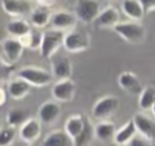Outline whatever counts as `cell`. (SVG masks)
Listing matches in <instances>:
<instances>
[{
  "mask_svg": "<svg viewBox=\"0 0 155 146\" xmlns=\"http://www.w3.org/2000/svg\"><path fill=\"white\" fill-rule=\"evenodd\" d=\"M113 29L124 41L132 45H139L147 37L145 27L137 21L130 19L127 22H119Z\"/></svg>",
  "mask_w": 155,
  "mask_h": 146,
  "instance_id": "6da1fadb",
  "label": "cell"
},
{
  "mask_svg": "<svg viewBox=\"0 0 155 146\" xmlns=\"http://www.w3.org/2000/svg\"><path fill=\"white\" fill-rule=\"evenodd\" d=\"M65 31L59 29H48L42 33V41L40 46V56L45 59H51L57 51L63 46V39H64Z\"/></svg>",
  "mask_w": 155,
  "mask_h": 146,
  "instance_id": "7a4b0ae2",
  "label": "cell"
},
{
  "mask_svg": "<svg viewBox=\"0 0 155 146\" xmlns=\"http://www.w3.org/2000/svg\"><path fill=\"white\" fill-rule=\"evenodd\" d=\"M17 76L27 81L31 87H46L52 82V74L39 66H24L17 71Z\"/></svg>",
  "mask_w": 155,
  "mask_h": 146,
  "instance_id": "3957f363",
  "label": "cell"
},
{
  "mask_svg": "<svg viewBox=\"0 0 155 146\" xmlns=\"http://www.w3.org/2000/svg\"><path fill=\"white\" fill-rule=\"evenodd\" d=\"M91 41H90V35L87 33L76 30L75 28L65 31L64 39H63V47L65 51L70 53H80L90 48Z\"/></svg>",
  "mask_w": 155,
  "mask_h": 146,
  "instance_id": "277c9868",
  "label": "cell"
},
{
  "mask_svg": "<svg viewBox=\"0 0 155 146\" xmlns=\"http://www.w3.org/2000/svg\"><path fill=\"white\" fill-rule=\"evenodd\" d=\"M101 10V2L98 0H76L74 13L78 21L84 24H90L94 22Z\"/></svg>",
  "mask_w": 155,
  "mask_h": 146,
  "instance_id": "5b68a950",
  "label": "cell"
},
{
  "mask_svg": "<svg viewBox=\"0 0 155 146\" xmlns=\"http://www.w3.org/2000/svg\"><path fill=\"white\" fill-rule=\"evenodd\" d=\"M119 99L114 95H104L98 99L92 107V115L94 118L103 121L111 117L119 109Z\"/></svg>",
  "mask_w": 155,
  "mask_h": 146,
  "instance_id": "8992f818",
  "label": "cell"
},
{
  "mask_svg": "<svg viewBox=\"0 0 155 146\" xmlns=\"http://www.w3.org/2000/svg\"><path fill=\"white\" fill-rule=\"evenodd\" d=\"M75 92H76V87H75V83L71 81V78L58 80L51 89V94L53 99L59 103L71 101L74 99Z\"/></svg>",
  "mask_w": 155,
  "mask_h": 146,
  "instance_id": "52a82bcc",
  "label": "cell"
},
{
  "mask_svg": "<svg viewBox=\"0 0 155 146\" xmlns=\"http://www.w3.org/2000/svg\"><path fill=\"white\" fill-rule=\"evenodd\" d=\"M41 122L39 118H28L19 127V138L24 144L35 142L41 135Z\"/></svg>",
  "mask_w": 155,
  "mask_h": 146,
  "instance_id": "ba28073f",
  "label": "cell"
},
{
  "mask_svg": "<svg viewBox=\"0 0 155 146\" xmlns=\"http://www.w3.org/2000/svg\"><path fill=\"white\" fill-rule=\"evenodd\" d=\"M76 23H78V18L75 13L63 11V10L57 11L53 14H51V19H50V24L52 28L59 29L63 31H69L74 29Z\"/></svg>",
  "mask_w": 155,
  "mask_h": 146,
  "instance_id": "9c48e42d",
  "label": "cell"
},
{
  "mask_svg": "<svg viewBox=\"0 0 155 146\" xmlns=\"http://www.w3.org/2000/svg\"><path fill=\"white\" fill-rule=\"evenodd\" d=\"M23 51H24V46L22 45L21 40L17 37L11 36L2 41V52L5 59L11 64H16L21 59Z\"/></svg>",
  "mask_w": 155,
  "mask_h": 146,
  "instance_id": "30bf717a",
  "label": "cell"
},
{
  "mask_svg": "<svg viewBox=\"0 0 155 146\" xmlns=\"http://www.w3.org/2000/svg\"><path fill=\"white\" fill-rule=\"evenodd\" d=\"M61 116V106L54 100H47L42 103L38 110V118L44 124L54 123Z\"/></svg>",
  "mask_w": 155,
  "mask_h": 146,
  "instance_id": "8fae6325",
  "label": "cell"
},
{
  "mask_svg": "<svg viewBox=\"0 0 155 146\" xmlns=\"http://www.w3.org/2000/svg\"><path fill=\"white\" fill-rule=\"evenodd\" d=\"M117 83L120 88L130 94L139 95L143 89V86L138 78V76L132 71H124L117 77Z\"/></svg>",
  "mask_w": 155,
  "mask_h": 146,
  "instance_id": "7c38bea8",
  "label": "cell"
},
{
  "mask_svg": "<svg viewBox=\"0 0 155 146\" xmlns=\"http://www.w3.org/2000/svg\"><path fill=\"white\" fill-rule=\"evenodd\" d=\"M133 122L137 128L138 134L143 135L149 140H155V121L148 117L145 113L137 112L133 116Z\"/></svg>",
  "mask_w": 155,
  "mask_h": 146,
  "instance_id": "4fadbf2b",
  "label": "cell"
},
{
  "mask_svg": "<svg viewBox=\"0 0 155 146\" xmlns=\"http://www.w3.org/2000/svg\"><path fill=\"white\" fill-rule=\"evenodd\" d=\"M119 22H120V13L117 8H115L114 6H107L101 10L99 14L97 16L93 23L96 24L97 28L107 29V28H114Z\"/></svg>",
  "mask_w": 155,
  "mask_h": 146,
  "instance_id": "5bb4252c",
  "label": "cell"
},
{
  "mask_svg": "<svg viewBox=\"0 0 155 146\" xmlns=\"http://www.w3.org/2000/svg\"><path fill=\"white\" fill-rule=\"evenodd\" d=\"M51 74L57 81L64 80V78H70L71 74H73L71 62L67 57H63V56L53 58L52 63H51Z\"/></svg>",
  "mask_w": 155,
  "mask_h": 146,
  "instance_id": "9a60e30c",
  "label": "cell"
},
{
  "mask_svg": "<svg viewBox=\"0 0 155 146\" xmlns=\"http://www.w3.org/2000/svg\"><path fill=\"white\" fill-rule=\"evenodd\" d=\"M2 10L13 17H21L31 12L29 0H1Z\"/></svg>",
  "mask_w": 155,
  "mask_h": 146,
  "instance_id": "2e32d148",
  "label": "cell"
},
{
  "mask_svg": "<svg viewBox=\"0 0 155 146\" xmlns=\"http://www.w3.org/2000/svg\"><path fill=\"white\" fill-rule=\"evenodd\" d=\"M30 88L31 86L24 81L21 77H16L13 80H11L7 84V94L13 99V100H21L23 98H25L29 93H30Z\"/></svg>",
  "mask_w": 155,
  "mask_h": 146,
  "instance_id": "e0dca14e",
  "label": "cell"
},
{
  "mask_svg": "<svg viewBox=\"0 0 155 146\" xmlns=\"http://www.w3.org/2000/svg\"><path fill=\"white\" fill-rule=\"evenodd\" d=\"M121 10H122L124 14L131 21L140 22L145 14L139 0H122Z\"/></svg>",
  "mask_w": 155,
  "mask_h": 146,
  "instance_id": "ac0fdd59",
  "label": "cell"
},
{
  "mask_svg": "<svg viewBox=\"0 0 155 146\" xmlns=\"http://www.w3.org/2000/svg\"><path fill=\"white\" fill-rule=\"evenodd\" d=\"M86 117L82 116L81 113H74L69 116L64 123V132L70 136L71 140H74L82 130L84 124H85Z\"/></svg>",
  "mask_w": 155,
  "mask_h": 146,
  "instance_id": "d6986e66",
  "label": "cell"
},
{
  "mask_svg": "<svg viewBox=\"0 0 155 146\" xmlns=\"http://www.w3.org/2000/svg\"><path fill=\"white\" fill-rule=\"evenodd\" d=\"M137 134H138V132L134 125V122H133V119H130L120 129L116 130V133L114 135V142L121 144V145H127Z\"/></svg>",
  "mask_w": 155,
  "mask_h": 146,
  "instance_id": "ffe728a7",
  "label": "cell"
},
{
  "mask_svg": "<svg viewBox=\"0 0 155 146\" xmlns=\"http://www.w3.org/2000/svg\"><path fill=\"white\" fill-rule=\"evenodd\" d=\"M42 146H73V140L64 130H53L44 139Z\"/></svg>",
  "mask_w": 155,
  "mask_h": 146,
  "instance_id": "44dd1931",
  "label": "cell"
},
{
  "mask_svg": "<svg viewBox=\"0 0 155 146\" xmlns=\"http://www.w3.org/2000/svg\"><path fill=\"white\" fill-rule=\"evenodd\" d=\"M94 138V125L91 123L88 118H86L81 133L73 140V146H90Z\"/></svg>",
  "mask_w": 155,
  "mask_h": 146,
  "instance_id": "7402d4cb",
  "label": "cell"
},
{
  "mask_svg": "<svg viewBox=\"0 0 155 146\" xmlns=\"http://www.w3.org/2000/svg\"><path fill=\"white\" fill-rule=\"evenodd\" d=\"M6 31L12 37L19 39V37L29 34L31 31V29H30V25H29V23L27 21L21 19V18H16V19L10 21L6 24Z\"/></svg>",
  "mask_w": 155,
  "mask_h": 146,
  "instance_id": "603a6c76",
  "label": "cell"
},
{
  "mask_svg": "<svg viewBox=\"0 0 155 146\" xmlns=\"http://www.w3.org/2000/svg\"><path fill=\"white\" fill-rule=\"evenodd\" d=\"M116 133V129H115V125L114 123H111L110 121L108 119H103L97 125H94V134H96V138L101 141H110V140H114V135Z\"/></svg>",
  "mask_w": 155,
  "mask_h": 146,
  "instance_id": "cb8c5ba5",
  "label": "cell"
},
{
  "mask_svg": "<svg viewBox=\"0 0 155 146\" xmlns=\"http://www.w3.org/2000/svg\"><path fill=\"white\" fill-rule=\"evenodd\" d=\"M50 19H51V13L45 6L34 8L30 12V22L36 28L46 27L50 23Z\"/></svg>",
  "mask_w": 155,
  "mask_h": 146,
  "instance_id": "d4e9b609",
  "label": "cell"
},
{
  "mask_svg": "<svg viewBox=\"0 0 155 146\" xmlns=\"http://www.w3.org/2000/svg\"><path fill=\"white\" fill-rule=\"evenodd\" d=\"M138 105L143 111H150L155 103V88L153 86L143 87L142 92L138 95Z\"/></svg>",
  "mask_w": 155,
  "mask_h": 146,
  "instance_id": "484cf974",
  "label": "cell"
},
{
  "mask_svg": "<svg viewBox=\"0 0 155 146\" xmlns=\"http://www.w3.org/2000/svg\"><path fill=\"white\" fill-rule=\"evenodd\" d=\"M28 118V112L22 109H10L6 113V123L13 128L21 127Z\"/></svg>",
  "mask_w": 155,
  "mask_h": 146,
  "instance_id": "4316f807",
  "label": "cell"
},
{
  "mask_svg": "<svg viewBox=\"0 0 155 146\" xmlns=\"http://www.w3.org/2000/svg\"><path fill=\"white\" fill-rule=\"evenodd\" d=\"M24 48L29 49H40L41 41H42V33L41 31H30L29 34L19 37Z\"/></svg>",
  "mask_w": 155,
  "mask_h": 146,
  "instance_id": "83f0119b",
  "label": "cell"
},
{
  "mask_svg": "<svg viewBox=\"0 0 155 146\" xmlns=\"http://www.w3.org/2000/svg\"><path fill=\"white\" fill-rule=\"evenodd\" d=\"M16 136V128L13 127H5L0 128V146H11L15 141Z\"/></svg>",
  "mask_w": 155,
  "mask_h": 146,
  "instance_id": "f1b7e54d",
  "label": "cell"
},
{
  "mask_svg": "<svg viewBox=\"0 0 155 146\" xmlns=\"http://www.w3.org/2000/svg\"><path fill=\"white\" fill-rule=\"evenodd\" d=\"M13 70H15V64L8 63L7 60L0 57V82L7 80L13 72Z\"/></svg>",
  "mask_w": 155,
  "mask_h": 146,
  "instance_id": "f546056e",
  "label": "cell"
},
{
  "mask_svg": "<svg viewBox=\"0 0 155 146\" xmlns=\"http://www.w3.org/2000/svg\"><path fill=\"white\" fill-rule=\"evenodd\" d=\"M127 146H153V144H151V140L144 138V136L140 135V134H137V135L127 144Z\"/></svg>",
  "mask_w": 155,
  "mask_h": 146,
  "instance_id": "4dcf8cb0",
  "label": "cell"
},
{
  "mask_svg": "<svg viewBox=\"0 0 155 146\" xmlns=\"http://www.w3.org/2000/svg\"><path fill=\"white\" fill-rule=\"evenodd\" d=\"M145 13H150L155 10V0H139Z\"/></svg>",
  "mask_w": 155,
  "mask_h": 146,
  "instance_id": "1f68e13d",
  "label": "cell"
},
{
  "mask_svg": "<svg viewBox=\"0 0 155 146\" xmlns=\"http://www.w3.org/2000/svg\"><path fill=\"white\" fill-rule=\"evenodd\" d=\"M6 99H7V94H6L5 89L0 87V106H2L6 103Z\"/></svg>",
  "mask_w": 155,
  "mask_h": 146,
  "instance_id": "d6a6232c",
  "label": "cell"
},
{
  "mask_svg": "<svg viewBox=\"0 0 155 146\" xmlns=\"http://www.w3.org/2000/svg\"><path fill=\"white\" fill-rule=\"evenodd\" d=\"M29 1H33V2H38V4H40V5H42V6H48V5H51V4H53V1L52 0H29Z\"/></svg>",
  "mask_w": 155,
  "mask_h": 146,
  "instance_id": "836d02e7",
  "label": "cell"
},
{
  "mask_svg": "<svg viewBox=\"0 0 155 146\" xmlns=\"http://www.w3.org/2000/svg\"><path fill=\"white\" fill-rule=\"evenodd\" d=\"M109 146H127V145H121V144H116V142H113V144H110Z\"/></svg>",
  "mask_w": 155,
  "mask_h": 146,
  "instance_id": "e575fe53",
  "label": "cell"
},
{
  "mask_svg": "<svg viewBox=\"0 0 155 146\" xmlns=\"http://www.w3.org/2000/svg\"><path fill=\"white\" fill-rule=\"evenodd\" d=\"M5 39H4V34H2V31H0V42H2Z\"/></svg>",
  "mask_w": 155,
  "mask_h": 146,
  "instance_id": "d590c367",
  "label": "cell"
},
{
  "mask_svg": "<svg viewBox=\"0 0 155 146\" xmlns=\"http://www.w3.org/2000/svg\"><path fill=\"white\" fill-rule=\"evenodd\" d=\"M151 112H153V115H154V117H155V103H154V105H153V107H151V110H150Z\"/></svg>",
  "mask_w": 155,
  "mask_h": 146,
  "instance_id": "8d00e7d4",
  "label": "cell"
},
{
  "mask_svg": "<svg viewBox=\"0 0 155 146\" xmlns=\"http://www.w3.org/2000/svg\"><path fill=\"white\" fill-rule=\"evenodd\" d=\"M1 124H2V119H1V116H0V128H1V127H2V125H1Z\"/></svg>",
  "mask_w": 155,
  "mask_h": 146,
  "instance_id": "74e56055",
  "label": "cell"
},
{
  "mask_svg": "<svg viewBox=\"0 0 155 146\" xmlns=\"http://www.w3.org/2000/svg\"><path fill=\"white\" fill-rule=\"evenodd\" d=\"M21 146H29V144H25V145H21Z\"/></svg>",
  "mask_w": 155,
  "mask_h": 146,
  "instance_id": "f35d334b",
  "label": "cell"
},
{
  "mask_svg": "<svg viewBox=\"0 0 155 146\" xmlns=\"http://www.w3.org/2000/svg\"><path fill=\"white\" fill-rule=\"evenodd\" d=\"M108 1H115V0H108Z\"/></svg>",
  "mask_w": 155,
  "mask_h": 146,
  "instance_id": "ab89813d",
  "label": "cell"
}]
</instances>
